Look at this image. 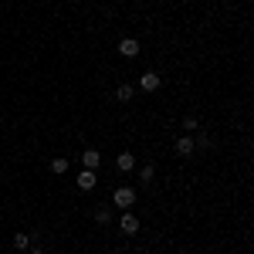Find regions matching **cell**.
Listing matches in <instances>:
<instances>
[{"label":"cell","mask_w":254,"mask_h":254,"mask_svg":"<svg viewBox=\"0 0 254 254\" xmlns=\"http://www.w3.org/2000/svg\"><path fill=\"white\" fill-rule=\"evenodd\" d=\"M180 126H183V132H193V129H196V116H183Z\"/></svg>","instance_id":"cell-14"},{"label":"cell","mask_w":254,"mask_h":254,"mask_svg":"<svg viewBox=\"0 0 254 254\" xmlns=\"http://www.w3.org/2000/svg\"><path fill=\"white\" fill-rule=\"evenodd\" d=\"M139 51H142V48H139L136 38H122L119 41V55H122V58H139Z\"/></svg>","instance_id":"cell-3"},{"label":"cell","mask_w":254,"mask_h":254,"mask_svg":"<svg viewBox=\"0 0 254 254\" xmlns=\"http://www.w3.org/2000/svg\"><path fill=\"white\" fill-rule=\"evenodd\" d=\"M68 166H71V159H68V156H55V159H51V173H68Z\"/></svg>","instance_id":"cell-9"},{"label":"cell","mask_w":254,"mask_h":254,"mask_svg":"<svg viewBox=\"0 0 254 254\" xmlns=\"http://www.w3.org/2000/svg\"><path fill=\"white\" fill-rule=\"evenodd\" d=\"M31 254H48V251H41V248H31Z\"/></svg>","instance_id":"cell-15"},{"label":"cell","mask_w":254,"mask_h":254,"mask_svg":"<svg viewBox=\"0 0 254 254\" xmlns=\"http://www.w3.org/2000/svg\"><path fill=\"white\" fill-rule=\"evenodd\" d=\"M193 153H196L193 136H180L176 139V156H193Z\"/></svg>","instance_id":"cell-6"},{"label":"cell","mask_w":254,"mask_h":254,"mask_svg":"<svg viewBox=\"0 0 254 254\" xmlns=\"http://www.w3.org/2000/svg\"><path fill=\"white\" fill-rule=\"evenodd\" d=\"M95 224H102V227H105V224H112V210L98 207V210H95Z\"/></svg>","instance_id":"cell-13"},{"label":"cell","mask_w":254,"mask_h":254,"mask_svg":"<svg viewBox=\"0 0 254 254\" xmlns=\"http://www.w3.org/2000/svg\"><path fill=\"white\" fill-rule=\"evenodd\" d=\"M153 176H156V166H153V163H146V166H139V180H142V183H149Z\"/></svg>","instance_id":"cell-12"},{"label":"cell","mask_w":254,"mask_h":254,"mask_svg":"<svg viewBox=\"0 0 254 254\" xmlns=\"http://www.w3.org/2000/svg\"><path fill=\"white\" fill-rule=\"evenodd\" d=\"M119 231H122L126 237L139 234V217L132 214V210H122V217H119Z\"/></svg>","instance_id":"cell-2"},{"label":"cell","mask_w":254,"mask_h":254,"mask_svg":"<svg viewBox=\"0 0 254 254\" xmlns=\"http://www.w3.org/2000/svg\"><path fill=\"white\" fill-rule=\"evenodd\" d=\"M109 254H126V251H119V248H116V251H109Z\"/></svg>","instance_id":"cell-16"},{"label":"cell","mask_w":254,"mask_h":254,"mask_svg":"<svg viewBox=\"0 0 254 254\" xmlns=\"http://www.w3.org/2000/svg\"><path fill=\"white\" fill-rule=\"evenodd\" d=\"M116 170H119V173H129V170H136V156H132L129 149H126V153H119V156H116Z\"/></svg>","instance_id":"cell-7"},{"label":"cell","mask_w":254,"mask_h":254,"mask_svg":"<svg viewBox=\"0 0 254 254\" xmlns=\"http://www.w3.org/2000/svg\"><path fill=\"white\" fill-rule=\"evenodd\" d=\"M132 95H136V88H132V85H119V88H116V98H119V102H129Z\"/></svg>","instance_id":"cell-11"},{"label":"cell","mask_w":254,"mask_h":254,"mask_svg":"<svg viewBox=\"0 0 254 254\" xmlns=\"http://www.w3.org/2000/svg\"><path fill=\"white\" fill-rule=\"evenodd\" d=\"M95 187H98L95 170H81V173H78V190H81V193H88V190H95Z\"/></svg>","instance_id":"cell-5"},{"label":"cell","mask_w":254,"mask_h":254,"mask_svg":"<svg viewBox=\"0 0 254 254\" xmlns=\"http://www.w3.org/2000/svg\"><path fill=\"white\" fill-rule=\"evenodd\" d=\"M159 85H163V75H156V71H146V75H139V88H142V92H156Z\"/></svg>","instance_id":"cell-4"},{"label":"cell","mask_w":254,"mask_h":254,"mask_svg":"<svg viewBox=\"0 0 254 254\" xmlns=\"http://www.w3.org/2000/svg\"><path fill=\"white\" fill-rule=\"evenodd\" d=\"M81 166H85V170H98V166H102V153H98V149H85V153H81Z\"/></svg>","instance_id":"cell-8"},{"label":"cell","mask_w":254,"mask_h":254,"mask_svg":"<svg viewBox=\"0 0 254 254\" xmlns=\"http://www.w3.org/2000/svg\"><path fill=\"white\" fill-rule=\"evenodd\" d=\"M112 203H116V210H132L136 190H132V187H116V190H112Z\"/></svg>","instance_id":"cell-1"},{"label":"cell","mask_w":254,"mask_h":254,"mask_svg":"<svg viewBox=\"0 0 254 254\" xmlns=\"http://www.w3.org/2000/svg\"><path fill=\"white\" fill-rule=\"evenodd\" d=\"M31 248V234H14V251H27Z\"/></svg>","instance_id":"cell-10"}]
</instances>
